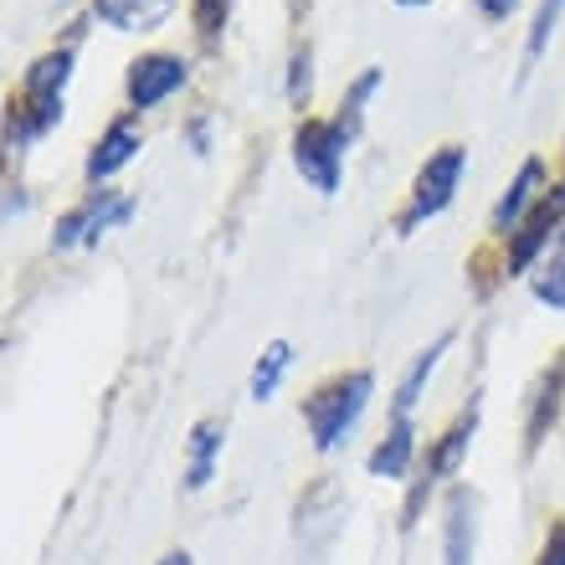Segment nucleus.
I'll list each match as a JSON object with an SVG mask.
<instances>
[{"label":"nucleus","mask_w":565,"mask_h":565,"mask_svg":"<svg viewBox=\"0 0 565 565\" xmlns=\"http://www.w3.org/2000/svg\"><path fill=\"white\" fill-rule=\"evenodd\" d=\"M462 170H468V149L462 145H443L437 154H427V164H422L417 180H412L406 211L396 216V237H412L422 222H431V216H443V211L452 206Z\"/></svg>","instance_id":"3"},{"label":"nucleus","mask_w":565,"mask_h":565,"mask_svg":"<svg viewBox=\"0 0 565 565\" xmlns=\"http://www.w3.org/2000/svg\"><path fill=\"white\" fill-rule=\"evenodd\" d=\"M478 545V493L473 489H447L443 504V565H473Z\"/></svg>","instance_id":"10"},{"label":"nucleus","mask_w":565,"mask_h":565,"mask_svg":"<svg viewBox=\"0 0 565 565\" xmlns=\"http://www.w3.org/2000/svg\"><path fill=\"white\" fill-rule=\"evenodd\" d=\"M561 396H565V350L540 371L535 391H530V417H524V452H535L545 443V431L561 417Z\"/></svg>","instance_id":"12"},{"label":"nucleus","mask_w":565,"mask_h":565,"mask_svg":"<svg viewBox=\"0 0 565 565\" xmlns=\"http://www.w3.org/2000/svg\"><path fill=\"white\" fill-rule=\"evenodd\" d=\"M175 0H93V15L114 31H154L170 21Z\"/></svg>","instance_id":"15"},{"label":"nucleus","mask_w":565,"mask_h":565,"mask_svg":"<svg viewBox=\"0 0 565 565\" xmlns=\"http://www.w3.org/2000/svg\"><path fill=\"white\" fill-rule=\"evenodd\" d=\"M447 344H452V329H443V334H437V340H431L427 350L412 360V371L402 375V386H396V402H391V412H396V417H412V412H417L422 391H427L431 371H437V360L447 355Z\"/></svg>","instance_id":"16"},{"label":"nucleus","mask_w":565,"mask_h":565,"mask_svg":"<svg viewBox=\"0 0 565 565\" xmlns=\"http://www.w3.org/2000/svg\"><path fill=\"white\" fill-rule=\"evenodd\" d=\"M565 232V175L555 180L551 191L540 195V206L530 211L520 222V232L509 237V257H504V273L520 278V273H535V263L551 253V237Z\"/></svg>","instance_id":"5"},{"label":"nucleus","mask_w":565,"mask_h":565,"mask_svg":"<svg viewBox=\"0 0 565 565\" xmlns=\"http://www.w3.org/2000/svg\"><path fill=\"white\" fill-rule=\"evenodd\" d=\"M350 145H355V135H350L340 119H303L294 129V170L309 180L319 195H334L340 191V170H344Z\"/></svg>","instance_id":"4"},{"label":"nucleus","mask_w":565,"mask_h":565,"mask_svg":"<svg viewBox=\"0 0 565 565\" xmlns=\"http://www.w3.org/2000/svg\"><path fill=\"white\" fill-rule=\"evenodd\" d=\"M282 6H288V15H294V21H303V15H309V6H313V0H282Z\"/></svg>","instance_id":"25"},{"label":"nucleus","mask_w":565,"mask_h":565,"mask_svg":"<svg viewBox=\"0 0 565 565\" xmlns=\"http://www.w3.org/2000/svg\"><path fill=\"white\" fill-rule=\"evenodd\" d=\"M473 431H478V402H468V412H458V422L437 437V447L427 452V468H422V478L412 483V499H406V524L422 514V499H427V489L437 483V478H452L462 468V458H468V447H473Z\"/></svg>","instance_id":"7"},{"label":"nucleus","mask_w":565,"mask_h":565,"mask_svg":"<svg viewBox=\"0 0 565 565\" xmlns=\"http://www.w3.org/2000/svg\"><path fill=\"white\" fill-rule=\"evenodd\" d=\"M535 565H565V520L551 524V535H545V545H540Z\"/></svg>","instance_id":"23"},{"label":"nucleus","mask_w":565,"mask_h":565,"mask_svg":"<svg viewBox=\"0 0 565 565\" xmlns=\"http://www.w3.org/2000/svg\"><path fill=\"white\" fill-rule=\"evenodd\" d=\"M139 145H145V135H139V119L135 114H124V119H114L104 129V139L93 145L88 164H83V175H88V185H104L108 175H119L124 164L139 154Z\"/></svg>","instance_id":"11"},{"label":"nucleus","mask_w":565,"mask_h":565,"mask_svg":"<svg viewBox=\"0 0 565 565\" xmlns=\"http://www.w3.org/2000/svg\"><path fill=\"white\" fill-rule=\"evenodd\" d=\"M185 77H191L185 57H175V52H145V57L129 62V77H124L129 108H135V114H145V108L164 104L175 88H185Z\"/></svg>","instance_id":"8"},{"label":"nucleus","mask_w":565,"mask_h":565,"mask_svg":"<svg viewBox=\"0 0 565 565\" xmlns=\"http://www.w3.org/2000/svg\"><path fill=\"white\" fill-rule=\"evenodd\" d=\"M561 11H565V0H540L535 26H530V42H524V73H530V67L545 57V46H551L555 26H561Z\"/></svg>","instance_id":"20"},{"label":"nucleus","mask_w":565,"mask_h":565,"mask_svg":"<svg viewBox=\"0 0 565 565\" xmlns=\"http://www.w3.org/2000/svg\"><path fill=\"white\" fill-rule=\"evenodd\" d=\"M473 6H478V15H483V21H509L520 0H473Z\"/></svg>","instance_id":"24"},{"label":"nucleus","mask_w":565,"mask_h":565,"mask_svg":"<svg viewBox=\"0 0 565 565\" xmlns=\"http://www.w3.org/2000/svg\"><path fill=\"white\" fill-rule=\"evenodd\" d=\"M412 462H417V427H412V417H391V431L371 447L365 468H371V478H406Z\"/></svg>","instance_id":"13"},{"label":"nucleus","mask_w":565,"mask_h":565,"mask_svg":"<svg viewBox=\"0 0 565 565\" xmlns=\"http://www.w3.org/2000/svg\"><path fill=\"white\" fill-rule=\"evenodd\" d=\"M396 6H406V11H417V6H431V0H396Z\"/></svg>","instance_id":"27"},{"label":"nucleus","mask_w":565,"mask_h":565,"mask_svg":"<svg viewBox=\"0 0 565 565\" xmlns=\"http://www.w3.org/2000/svg\"><path fill=\"white\" fill-rule=\"evenodd\" d=\"M375 396V375L371 371H344L329 375L303 396V427H309L313 447L319 452H334V447L355 431V422L365 417V406Z\"/></svg>","instance_id":"2"},{"label":"nucleus","mask_w":565,"mask_h":565,"mask_svg":"<svg viewBox=\"0 0 565 565\" xmlns=\"http://www.w3.org/2000/svg\"><path fill=\"white\" fill-rule=\"evenodd\" d=\"M222 447H226V422L201 417L191 427V458H185V489H191V493H201L211 478H216Z\"/></svg>","instance_id":"14"},{"label":"nucleus","mask_w":565,"mask_h":565,"mask_svg":"<svg viewBox=\"0 0 565 565\" xmlns=\"http://www.w3.org/2000/svg\"><path fill=\"white\" fill-rule=\"evenodd\" d=\"M288 365H294V344L273 340L268 350L257 355L253 381H247V396H253V402H273V396H278V386H282V375H288Z\"/></svg>","instance_id":"18"},{"label":"nucleus","mask_w":565,"mask_h":565,"mask_svg":"<svg viewBox=\"0 0 565 565\" xmlns=\"http://www.w3.org/2000/svg\"><path fill=\"white\" fill-rule=\"evenodd\" d=\"M154 565H195V561H191V555H185V551H170V555H160V561H154Z\"/></svg>","instance_id":"26"},{"label":"nucleus","mask_w":565,"mask_h":565,"mask_svg":"<svg viewBox=\"0 0 565 565\" xmlns=\"http://www.w3.org/2000/svg\"><path fill=\"white\" fill-rule=\"evenodd\" d=\"M309 62H313L309 46H298L294 62H288V67H294V73H288V104H294V108H298V104H309V83H313Z\"/></svg>","instance_id":"22"},{"label":"nucleus","mask_w":565,"mask_h":565,"mask_svg":"<svg viewBox=\"0 0 565 565\" xmlns=\"http://www.w3.org/2000/svg\"><path fill=\"white\" fill-rule=\"evenodd\" d=\"M540 195H545V160H540V154H530V160L520 164V175L509 180V191L499 195L493 216H489V232H493V237H514L524 216L540 206Z\"/></svg>","instance_id":"9"},{"label":"nucleus","mask_w":565,"mask_h":565,"mask_svg":"<svg viewBox=\"0 0 565 565\" xmlns=\"http://www.w3.org/2000/svg\"><path fill=\"white\" fill-rule=\"evenodd\" d=\"M135 195H124V191H88V201L83 206H73L67 216L57 222V232H52V253H67V247H77V242H98L108 237L114 226H124L129 216H135Z\"/></svg>","instance_id":"6"},{"label":"nucleus","mask_w":565,"mask_h":565,"mask_svg":"<svg viewBox=\"0 0 565 565\" xmlns=\"http://www.w3.org/2000/svg\"><path fill=\"white\" fill-rule=\"evenodd\" d=\"M530 288H535V298L545 303V309L565 313V232L551 242V253L535 263V273H530Z\"/></svg>","instance_id":"17"},{"label":"nucleus","mask_w":565,"mask_h":565,"mask_svg":"<svg viewBox=\"0 0 565 565\" xmlns=\"http://www.w3.org/2000/svg\"><path fill=\"white\" fill-rule=\"evenodd\" d=\"M191 11H195V31H201L206 42H216L226 26V15H232V0H191Z\"/></svg>","instance_id":"21"},{"label":"nucleus","mask_w":565,"mask_h":565,"mask_svg":"<svg viewBox=\"0 0 565 565\" xmlns=\"http://www.w3.org/2000/svg\"><path fill=\"white\" fill-rule=\"evenodd\" d=\"M67 83H73V46L46 52V57L31 62L26 83H21V93L11 98V124H6L11 149L42 139L46 129L62 119V93H67Z\"/></svg>","instance_id":"1"},{"label":"nucleus","mask_w":565,"mask_h":565,"mask_svg":"<svg viewBox=\"0 0 565 565\" xmlns=\"http://www.w3.org/2000/svg\"><path fill=\"white\" fill-rule=\"evenodd\" d=\"M381 67H365V73L355 77V83H350V93H344V104H340V114H334V119L344 124V129H350V135H360V119H365V104H371V93L381 88Z\"/></svg>","instance_id":"19"}]
</instances>
